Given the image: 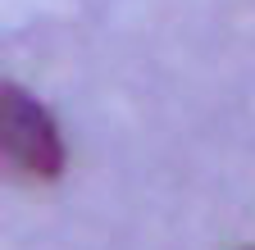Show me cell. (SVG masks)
<instances>
[{"mask_svg":"<svg viewBox=\"0 0 255 250\" xmlns=\"http://www.w3.org/2000/svg\"><path fill=\"white\" fill-rule=\"evenodd\" d=\"M0 160L27 177H59L64 137L32 91L0 82Z\"/></svg>","mask_w":255,"mask_h":250,"instance_id":"cell-1","label":"cell"}]
</instances>
